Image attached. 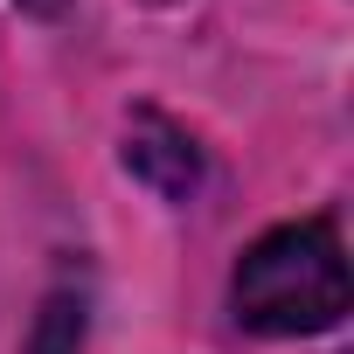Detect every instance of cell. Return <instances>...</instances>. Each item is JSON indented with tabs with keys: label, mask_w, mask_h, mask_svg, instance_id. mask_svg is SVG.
I'll list each match as a JSON object with an SVG mask.
<instances>
[{
	"label": "cell",
	"mask_w": 354,
	"mask_h": 354,
	"mask_svg": "<svg viewBox=\"0 0 354 354\" xmlns=\"http://www.w3.org/2000/svg\"><path fill=\"white\" fill-rule=\"evenodd\" d=\"M236 319L250 333H326L340 326L347 313V257H340V236L326 216L313 223H285L271 236H257L236 264Z\"/></svg>",
	"instance_id": "obj_1"
},
{
	"label": "cell",
	"mask_w": 354,
	"mask_h": 354,
	"mask_svg": "<svg viewBox=\"0 0 354 354\" xmlns=\"http://www.w3.org/2000/svg\"><path fill=\"white\" fill-rule=\"evenodd\" d=\"M125 167L139 174L153 195H167V202H188V195L202 188V153H195V139L174 125V118H160V111H132V118H125Z\"/></svg>",
	"instance_id": "obj_2"
},
{
	"label": "cell",
	"mask_w": 354,
	"mask_h": 354,
	"mask_svg": "<svg viewBox=\"0 0 354 354\" xmlns=\"http://www.w3.org/2000/svg\"><path fill=\"white\" fill-rule=\"evenodd\" d=\"M21 354H84V292H49Z\"/></svg>",
	"instance_id": "obj_3"
},
{
	"label": "cell",
	"mask_w": 354,
	"mask_h": 354,
	"mask_svg": "<svg viewBox=\"0 0 354 354\" xmlns=\"http://www.w3.org/2000/svg\"><path fill=\"white\" fill-rule=\"evenodd\" d=\"M21 8H28V15H63L70 0H21Z\"/></svg>",
	"instance_id": "obj_4"
},
{
	"label": "cell",
	"mask_w": 354,
	"mask_h": 354,
	"mask_svg": "<svg viewBox=\"0 0 354 354\" xmlns=\"http://www.w3.org/2000/svg\"><path fill=\"white\" fill-rule=\"evenodd\" d=\"M153 8H167V0H153Z\"/></svg>",
	"instance_id": "obj_5"
}]
</instances>
